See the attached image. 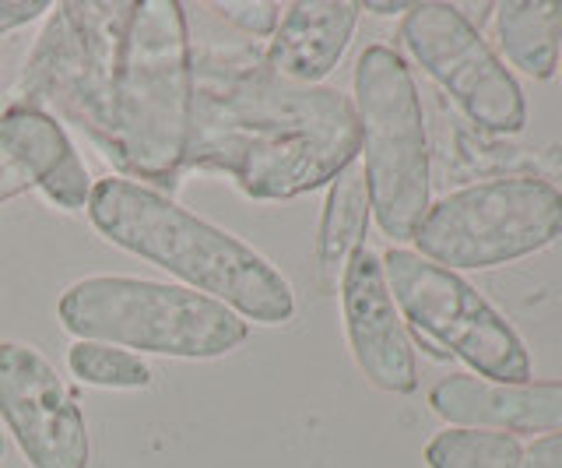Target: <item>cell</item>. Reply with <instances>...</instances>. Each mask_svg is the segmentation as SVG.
<instances>
[{
	"instance_id": "6da1fadb",
	"label": "cell",
	"mask_w": 562,
	"mask_h": 468,
	"mask_svg": "<svg viewBox=\"0 0 562 468\" xmlns=\"http://www.w3.org/2000/svg\"><path fill=\"white\" fill-rule=\"evenodd\" d=\"M362 152L351 99L289 85L263 57L193 64L190 169L225 172L254 201H289L330 183Z\"/></svg>"
},
{
	"instance_id": "7a4b0ae2",
	"label": "cell",
	"mask_w": 562,
	"mask_h": 468,
	"mask_svg": "<svg viewBox=\"0 0 562 468\" xmlns=\"http://www.w3.org/2000/svg\"><path fill=\"white\" fill-rule=\"evenodd\" d=\"M85 212L113 247L145 257L187 289L225 303L243 321H292L295 292L285 275L243 236L187 212L162 190L127 177H105L92 183Z\"/></svg>"
},
{
	"instance_id": "3957f363",
	"label": "cell",
	"mask_w": 562,
	"mask_h": 468,
	"mask_svg": "<svg viewBox=\"0 0 562 468\" xmlns=\"http://www.w3.org/2000/svg\"><path fill=\"white\" fill-rule=\"evenodd\" d=\"M190 113L193 49L187 8L176 0H137L116 54L110 163L134 183L172 187L187 163Z\"/></svg>"
},
{
	"instance_id": "277c9868",
	"label": "cell",
	"mask_w": 562,
	"mask_h": 468,
	"mask_svg": "<svg viewBox=\"0 0 562 468\" xmlns=\"http://www.w3.org/2000/svg\"><path fill=\"white\" fill-rule=\"evenodd\" d=\"M57 317L64 332L81 342L172 359H222L250 335L246 321L225 303L187 286L131 275L78 279L60 297Z\"/></svg>"
},
{
	"instance_id": "5b68a950",
	"label": "cell",
	"mask_w": 562,
	"mask_h": 468,
	"mask_svg": "<svg viewBox=\"0 0 562 468\" xmlns=\"http://www.w3.org/2000/svg\"><path fill=\"white\" fill-rule=\"evenodd\" d=\"M356 116L369 204L383 236L412 239L429 212V142L415 78L391 46H366L356 64Z\"/></svg>"
},
{
	"instance_id": "8992f818",
	"label": "cell",
	"mask_w": 562,
	"mask_h": 468,
	"mask_svg": "<svg viewBox=\"0 0 562 468\" xmlns=\"http://www.w3.org/2000/svg\"><path fill=\"white\" fill-rule=\"evenodd\" d=\"M134 4L64 0L49 11L43 36L14 85V102L67 116L110 159L113 152V75L123 25Z\"/></svg>"
},
{
	"instance_id": "52a82bcc",
	"label": "cell",
	"mask_w": 562,
	"mask_h": 468,
	"mask_svg": "<svg viewBox=\"0 0 562 468\" xmlns=\"http://www.w3.org/2000/svg\"><path fill=\"white\" fill-rule=\"evenodd\" d=\"M562 236V190L538 177L485 180L429 204L415 230L426 261L457 268H499L538 254Z\"/></svg>"
},
{
	"instance_id": "ba28073f",
	"label": "cell",
	"mask_w": 562,
	"mask_h": 468,
	"mask_svg": "<svg viewBox=\"0 0 562 468\" xmlns=\"http://www.w3.org/2000/svg\"><path fill=\"white\" fill-rule=\"evenodd\" d=\"M380 265L386 289L412 332L426 335L447 356L464 359L485 380H499V385L531 380V356L520 335L461 275L404 247H391Z\"/></svg>"
},
{
	"instance_id": "9c48e42d",
	"label": "cell",
	"mask_w": 562,
	"mask_h": 468,
	"mask_svg": "<svg viewBox=\"0 0 562 468\" xmlns=\"http://www.w3.org/2000/svg\"><path fill=\"white\" fill-rule=\"evenodd\" d=\"M401 40L415 64L443 89L479 127L492 134H517L527 124L524 92L492 54L482 32L453 4H412Z\"/></svg>"
},
{
	"instance_id": "30bf717a",
	"label": "cell",
	"mask_w": 562,
	"mask_h": 468,
	"mask_svg": "<svg viewBox=\"0 0 562 468\" xmlns=\"http://www.w3.org/2000/svg\"><path fill=\"white\" fill-rule=\"evenodd\" d=\"M0 420L32 468H88L92 441L78 398L25 342H0Z\"/></svg>"
},
{
	"instance_id": "8fae6325",
	"label": "cell",
	"mask_w": 562,
	"mask_h": 468,
	"mask_svg": "<svg viewBox=\"0 0 562 468\" xmlns=\"http://www.w3.org/2000/svg\"><path fill=\"white\" fill-rule=\"evenodd\" d=\"M341 317L348 349L362 377L386 394H412L418 388L412 335L386 289L380 254L359 250L341 275Z\"/></svg>"
},
{
	"instance_id": "7c38bea8",
	"label": "cell",
	"mask_w": 562,
	"mask_h": 468,
	"mask_svg": "<svg viewBox=\"0 0 562 468\" xmlns=\"http://www.w3.org/2000/svg\"><path fill=\"white\" fill-rule=\"evenodd\" d=\"M429 405L447 423L464 430H496L509 437L555 433L562 430V380L499 385V380L453 374L432 388Z\"/></svg>"
},
{
	"instance_id": "4fadbf2b",
	"label": "cell",
	"mask_w": 562,
	"mask_h": 468,
	"mask_svg": "<svg viewBox=\"0 0 562 468\" xmlns=\"http://www.w3.org/2000/svg\"><path fill=\"white\" fill-rule=\"evenodd\" d=\"M0 152L25 172V180L60 208L81 212L92 194L85 159L70 145L64 124L53 113L25 102H11L0 110Z\"/></svg>"
},
{
	"instance_id": "5bb4252c",
	"label": "cell",
	"mask_w": 562,
	"mask_h": 468,
	"mask_svg": "<svg viewBox=\"0 0 562 468\" xmlns=\"http://www.w3.org/2000/svg\"><path fill=\"white\" fill-rule=\"evenodd\" d=\"M362 4L348 0H295L281 8L263 64L289 85H321L351 43Z\"/></svg>"
},
{
	"instance_id": "9a60e30c",
	"label": "cell",
	"mask_w": 562,
	"mask_h": 468,
	"mask_svg": "<svg viewBox=\"0 0 562 468\" xmlns=\"http://www.w3.org/2000/svg\"><path fill=\"white\" fill-rule=\"evenodd\" d=\"M369 212L373 204H369L366 169L362 163H351L330 180L321 230H316V261L327 282H341L348 261L362 250Z\"/></svg>"
},
{
	"instance_id": "2e32d148",
	"label": "cell",
	"mask_w": 562,
	"mask_h": 468,
	"mask_svg": "<svg viewBox=\"0 0 562 468\" xmlns=\"http://www.w3.org/2000/svg\"><path fill=\"white\" fill-rule=\"evenodd\" d=\"M496 32L506 57L538 81L559 71L562 0H506L496 8Z\"/></svg>"
},
{
	"instance_id": "e0dca14e",
	"label": "cell",
	"mask_w": 562,
	"mask_h": 468,
	"mask_svg": "<svg viewBox=\"0 0 562 468\" xmlns=\"http://www.w3.org/2000/svg\"><path fill=\"white\" fill-rule=\"evenodd\" d=\"M524 447L517 437L496 430L453 426L426 444L429 468H520Z\"/></svg>"
},
{
	"instance_id": "ac0fdd59",
	"label": "cell",
	"mask_w": 562,
	"mask_h": 468,
	"mask_svg": "<svg viewBox=\"0 0 562 468\" xmlns=\"http://www.w3.org/2000/svg\"><path fill=\"white\" fill-rule=\"evenodd\" d=\"M67 367L81 385L92 388H113V391H140L151 388V367L137 353L116 349V345L99 342H75L67 349Z\"/></svg>"
},
{
	"instance_id": "d6986e66",
	"label": "cell",
	"mask_w": 562,
	"mask_h": 468,
	"mask_svg": "<svg viewBox=\"0 0 562 468\" xmlns=\"http://www.w3.org/2000/svg\"><path fill=\"white\" fill-rule=\"evenodd\" d=\"M211 11H218L228 25H236L239 32L268 40L274 36V29L281 22V4L274 0H243V4H215Z\"/></svg>"
},
{
	"instance_id": "ffe728a7",
	"label": "cell",
	"mask_w": 562,
	"mask_h": 468,
	"mask_svg": "<svg viewBox=\"0 0 562 468\" xmlns=\"http://www.w3.org/2000/svg\"><path fill=\"white\" fill-rule=\"evenodd\" d=\"M46 11H53V4H46V0H0V36L43 19Z\"/></svg>"
},
{
	"instance_id": "44dd1931",
	"label": "cell",
	"mask_w": 562,
	"mask_h": 468,
	"mask_svg": "<svg viewBox=\"0 0 562 468\" xmlns=\"http://www.w3.org/2000/svg\"><path fill=\"white\" fill-rule=\"evenodd\" d=\"M520 468H562V430L549 433V437L535 441L524 450Z\"/></svg>"
},
{
	"instance_id": "7402d4cb",
	"label": "cell",
	"mask_w": 562,
	"mask_h": 468,
	"mask_svg": "<svg viewBox=\"0 0 562 468\" xmlns=\"http://www.w3.org/2000/svg\"><path fill=\"white\" fill-rule=\"evenodd\" d=\"M25 190H32V183L25 180V172L18 169L4 152H0V204H8L11 198L25 194Z\"/></svg>"
},
{
	"instance_id": "603a6c76",
	"label": "cell",
	"mask_w": 562,
	"mask_h": 468,
	"mask_svg": "<svg viewBox=\"0 0 562 468\" xmlns=\"http://www.w3.org/2000/svg\"><path fill=\"white\" fill-rule=\"evenodd\" d=\"M362 11H373V14H408L412 11V4H404V0H401V4H362Z\"/></svg>"
},
{
	"instance_id": "cb8c5ba5",
	"label": "cell",
	"mask_w": 562,
	"mask_h": 468,
	"mask_svg": "<svg viewBox=\"0 0 562 468\" xmlns=\"http://www.w3.org/2000/svg\"><path fill=\"white\" fill-rule=\"evenodd\" d=\"M0 458H4V430H0Z\"/></svg>"
},
{
	"instance_id": "d4e9b609",
	"label": "cell",
	"mask_w": 562,
	"mask_h": 468,
	"mask_svg": "<svg viewBox=\"0 0 562 468\" xmlns=\"http://www.w3.org/2000/svg\"><path fill=\"white\" fill-rule=\"evenodd\" d=\"M559 57H562V54H559Z\"/></svg>"
}]
</instances>
